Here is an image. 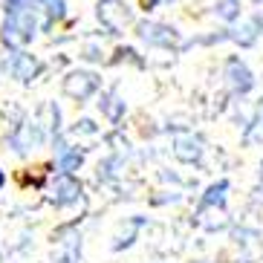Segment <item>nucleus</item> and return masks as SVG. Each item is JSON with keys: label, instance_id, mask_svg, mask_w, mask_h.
I'll return each instance as SVG.
<instances>
[{"label": "nucleus", "instance_id": "obj_1", "mask_svg": "<svg viewBox=\"0 0 263 263\" xmlns=\"http://www.w3.org/2000/svg\"><path fill=\"white\" fill-rule=\"evenodd\" d=\"M84 197V188L72 174H58L52 185V205L55 209H70V205H78Z\"/></svg>", "mask_w": 263, "mask_h": 263}, {"label": "nucleus", "instance_id": "obj_2", "mask_svg": "<svg viewBox=\"0 0 263 263\" xmlns=\"http://www.w3.org/2000/svg\"><path fill=\"white\" fill-rule=\"evenodd\" d=\"M96 90H99V76H93V72H70L67 81H64V93L78 101L90 99Z\"/></svg>", "mask_w": 263, "mask_h": 263}, {"label": "nucleus", "instance_id": "obj_3", "mask_svg": "<svg viewBox=\"0 0 263 263\" xmlns=\"http://www.w3.org/2000/svg\"><path fill=\"white\" fill-rule=\"evenodd\" d=\"M41 142H44V133H41V127L35 122L17 124V130L12 133V151H15V154H29V151H35Z\"/></svg>", "mask_w": 263, "mask_h": 263}, {"label": "nucleus", "instance_id": "obj_4", "mask_svg": "<svg viewBox=\"0 0 263 263\" xmlns=\"http://www.w3.org/2000/svg\"><path fill=\"white\" fill-rule=\"evenodd\" d=\"M226 197H229V179H217L214 185H209L205 194L200 197V214L202 211L226 209Z\"/></svg>", "mask_w": 263, "mask_h": 263}, {"label": "nucleus", "instance_id": "obj_5", "mask_svg": "<svg viewBox=\"0 0 263 263\" xmlns=\"http://www.w3.org/2000/svg\"><path fill=\"white\" fill-rule=\"evenodd\" d=\"M142 226H145V217H133V220H127V229H122V232L113 237L110 249H113V252H124V249H130L133 243H136V237H139Z\"/></svg>", "mask_w": 263, "mask_h": 263}, {"label": "nucleus", "instance_id": "obj_6", "mask_svg": "<svg viewBox=\"0 0 263 263\" xmlns=\"http://www.w3.org/2000/svg\"><path fill=\"white\" fill-rule=\"evenodd\" d=\"M58 252L49 263H81V234H70L58 243Z\"/></svg>", "mask_w": 263, "mask_h": 263}, {"label": "nucleus", "instance_id": "obj_7", "mask_svg": "<svg viewBox=\"0 0 263 263\" xmlns=\"http://www.w3.org/2000/svg\"><path fill=\"white\" fill-rule=\"evenodd\" d=\"M174 156H177L179 162H200L202 156V145L200 139H194V136H179L177 142H174Z\"/></svg>", "mask_w": 263, "mask_h": 263}, {"label": "nucleus", "instance_id": "obj_8", "mask_svg": "<svg viewBox=\"0 0 263 263\" xmlns=\"http://www.w3.org/2000/svg\"><path fill=\"white\" fill-rule=\"evenodd\" d=\"M12 76H15L17 81L29 84L32 78L38 76V61H35L32 55H26V52H17L15 58H12Z\"/></svg>", "mask_w": 263, "mask_h": 263}, {"label": "nucleus", "instance_id": "obj_9", "mask_svg": "<svg viewBox=\"0 0 263 263\" xmlns=\"http://www.w3.org/2000/svg\"><path fill=\"white\" fill-rule=\"evenodd\" d=\"M55 162H58V171H61V174H72V171L81 168L84 154L76 151V147H67V151H61V154H55Z\"/></svg>", "mask_w": 263, "mask_h": 263}, {"label": "nucleus", "instance_id": "obj_10", "mask_svg": "<svg viewBox=\"0 0 263 263\" xmlns=\"http://www.w3.org/2000/svg\"><path fill=\"white\" fill-rule=\"evenodd\" d=\"M229 78H232V87L240 90V93H249V90H252V72H249L240 61L229 64Z\"/></svg>", "mask_w": 263, "mask_h": 263}, {"label": "nucleus", "instance_id": "obj_11", "mask_svg": "<svg viewBox=\"0 0 263 263\" xmlns=\"http://www.w3.org/2000/svg\"><path fill=\"white\" fill-rule=\"evenodd\" d=\"M139 35L145 41H151V44H171V35H168V29L165 26H142L139 29Z\"/></svg>", "mask_w": 263, "mask_h": 263}, {"label": "nucleus", "instance_id": "obj_12", "mask_svg": "<svg viewBox=\"0 0 263 263\" xmlns=\"http://www.w3.org/2000/svg\"><path fill=\"white\" fill-rule=\"evenodd\" d=\"M99 107L107 113V119L119 122V116H122V110H124V101H119V99H101V101H99Z\"/></svg>", "mask_w": 263, "mask_h": 263}, {"label": "nucleus", "instance_id": "obj_13", "mask_svg": "<svg viewBox=\"0 0 263 263\" xmlns=\"http://www.w3.org/2000/svg\"><path fill=\"white\" fill-rule=\"evenodd\" d=\"M41 6H47V24H52V21H61L64 12H67V6H64V0H41Z\"/></svg>", "mask_w": 263, "mask_h": 263}, {"label": "nucleus", "instance_id": "obj_14", "mask_svg": "<svg viewBox=\"0 0 263 263\" xmlns=\"http://www.w3.org/2000/svg\"><path fill=\"white\" fill-rule=\"evenodd\" d=\"M220 15L232 21V17L237 15V3H234V0H223V6H220Z\"/></svg>", "mask_w": 263, "mask_h": 263}, {"label": "nucleus", "instance_id": "obj_15", "mask_svg": "<svg viewBox=\"0 0 263 263\" xmlns=\"http://www.w3.org/2000/svg\"><path fill=\"white\" fill-rule=\"evenodd\" d=\"M76 130H81V133H96V127H93V122H90V119H81Z\"/></svg>", "mask_w": 263, "mask_h": 263}, {"label": "nucleus", "instance_id": "obj_16", "mask_svg": "<svg viewBox=\"0 0 263 263\" xmlns=\"http://www.w3.org/2000/svg\"><path fill=\"white\" fill-rule=\"evenodd\" d=\"M139 3H142V9H154L159 0H139Z\"/></svg>", "mask_w": 263, "mask_h": 263}, {"label": "nucleus", "instance_id": "obj_17", "mask_svg": "<svg viewBox=\"0 0 263 263\" xmlns=\"http://www.w3.org/2000/svg\"><path fill=\"white\" fill-rule=\"evenodd\" d=\"M3 185H6V174H3V168H0V191H3Z\"/></svg>", "mask_w": 263, "mask_h": 263}, {"label": "nucleus", "instance_id": "obj_18", "mask_svg": "<svg viewBox=\"0 0 263 263\" xmlns=\"http://www.w3.org/2000/svg\"><path fill=\"white\" fill-rule=\"evenodd\" d=\"M194 263H209V260H194Z\"/></svg>", "mask_w": 263, "mask_h": 263}]
</instances>
